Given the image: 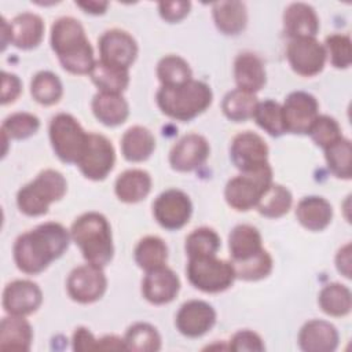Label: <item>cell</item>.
Returning <instances> with one entry per match:
<instances>
[{"instance_id": "1", "label": "cell", "mask_w": 352, "mask_h": 352, "mask_svg": "<svg viewBox=\"0 0 352 352\" xmlns=\"http://www.w3.org/2000/svg\"><path fill=\"white\" fill-rule=\"evenodd\" d=\"M70 231L60 223L47 221L21 234L14 243V261L19 271L37 275L69 248Z\"/></svg>"}, {"instance_id": "2", "label": "cell", "mask_w": 352, "mask_h": 352, "mask_svg": "<svg viewBox=\"0 0 352 352\" xmlns=\"http://www.w3.org/2000/svg\"><path fill=\"white\" fill-rule=\"evenodd\" d=\"M51 48L72 74H89L96 62L82 25L73 16H60L52 23Z\"/></svg>"}, {"instance_id": "3", "label": "cell", "mask_w": 352, "mask_h": 352, "mask_svg": "<svg viewBox=\"0 0 352 352\" xmlns=\"http://www.w3.org/2000/svg\"><path fill=\"white\" fill-rule=\"evenodd\" d=\"M72 241L80 248L87 263L104 267L114 254L111 227L99 212H87L78 216L70 227Z\"/></svg>"}, {"instance_id": "4", "label": "cell", "mask_w": 352, "mask_h": 352, "mask_svg": "<svg viewBox=\"0 0 352 352\" xmlns=\"http://www.w3.org/2000/svg\"><path fill=\"white\" fill-rule=\"evenodd\" d=\"M155 99L165 116L177 121H190L212 104L213 92L206 82L190 80L176 87L161 85Z\"/></svg>"}, {"instance_id": "5", "label": "cell", "mask_w": 352, "mask_h": 352, "mask_svg": "<svg viewBox=\"0 0 352 352\" xmlns=\"http://www.w3.org/2000/svg\"><path fill=\"white\" fill-rule=\"evenodd\" d=\"M67 191L65 176L55 169L41 170L34 180L19 188L16 205L19 210L30 217L43 216L50 205L63 198Z\"/></svg>"}, {"instance_id": "6", "label": "cell", "mask_w": 352, "mask_h": 352, "mask_svg": "<svg viewBox=\"0 0 352 352\" xmlns=\"http://www.w3.org/2000/svg\"><path fill=\"white\" fill-rule=\"evenodd\" d=\"M186 274L195 289L210 294L227 290L236 279L231 261L216 256L188 258Z\"/></svg>"}, {"instance_id": "7", "label": "cell", "mask_w": 352, "mask_h": 352, "mask_svg": "<svg viewBox=\"0 0 352 352\" xmlns=\"http://www.w3.org/2000/svg\"><path fill=\"white\" fill-rule=\"evenodd\" d=\"M50 142L56 157L65 164H77L85 147L88 133L67 113H58L50 121Z\"/></svg>"}, {"instance_id": "8", "label": "cell", "mask_w": 352, "mask_h": 352, "mask_svg": "<svg viewBox=\"0 0 352 352\" xmlns=\"http://www.w3.org/2000/svg\"><path fill=\"white\" fill-rule=\"evenodd\" d=\"M271 183V166L252 173H241L227 182L224 188V198L232 209L246 212L257 205L260 197Z\"/></svg>"}, {"instance_id": "9", "label": "cell", "mask_w": 352, "mask_h": 352, "mask_svg": "<svg viewBox=\"0 0 352 352\" xmlns=\"http://www.w3.org/2000/svg\"><path fill=\"white\" fill-rule=\"evenodd\" d=\"M116 162V151L111 142L99 133H88L85 147L77 161L80 172L89 180L106 179Z\"/></svg>"}, {"instance_id": "10", "label": "cell", "mask_w": 352, "mask_h": 352, "mask_svg": "<svg viewBox=\"0 0 352 352\" xmlns=\"http://www.w3.org/2000/svg\"><path fill=\"white\" fill-rule=\"evenodd\" d=\"M230 158L241 173H252L271 166L265 140L250 131L234 136L230 146Z\"/></svg>"}, {"instance_id": "11", "label": "cell", "mask_w": 352, "mask_h": 352, "mask_svg": "<svg viewBox=\"0 0 352 352\" xmlns=\"http://www.w3.org/2000/svg\"><path fill=\"white\" fill-rule=\"evenodd\" d=\"M66 289L69 297L80 304H92L103 297L107 289V278L102 267L82 264L67 276Z\"/></svg>"}, {"instance_id": "12", "label": "cell", "mask_w": 352, "mask_h": 352, "mask_svg": "<svg viewBox=\"0 0 352 352\" xmlns=\"http://www.w3.org/2000/svg\"><path fill=\"white\" fill-rule=\"evenodd\" d=\"M192 213L190 197L177 188H169L161 192L153 204V214L157 223L165 230L183 228Z\"/></svg>"}, {"instance_id": "13", "label": "cell", "mask_w": 352, "mask_h": 352, "mask_svg": "<svg viewBox=\"0 0 352 352\" xmlns=\"http://www.w3.org/2000/svg\"><path fill=\"white\" fill-rule=\"evenodd\" d=\"M282 116L286 132L308 135L311 125L319 116V103L312 94L294 91L286 96L282 104Z\"/></svg>"}, {"instance_id": "14", "label": "cell", "mask_w": 352, "mask_h": 352, "mask_svg": "<svg viewBox=\"0 0 352 352\" xmlns=\"http://www.w3.org/2000/svg\"><path fill=\"white\" fill-rule=\"evenodd\" d=\"M286 58L294 73L302 77L319 74L326 63V50L315 37L290 38L286 48Z\"/></svg>"}, {"instance_id": "15", "label": "cell", "mask_w": 352, "mask_h": 352, "mask_svg": "<svg viewBox=\"0 0 352 352\" xmlns=\"http://www.w3.org/2000/svg\"><path fill=\"white\" fill-rule=\"evenodd\" d=\"M100 60L117 67L129 69L138 56V43L125 30H106L98 40Z\"/></svg>"}, {"instance_id": "16", "label": "cell", "mask_w": 352, "mask_h": 352, "mask_svg": "<svg viewBox=\"0 0 352 352\" xmlns=\"http://www.w3.org/2000/svg\"><path fill=\"white\" fill-rule=\"evenodd\" d=\"M216 323L214 308L202 300H190L184 302L175 319L176 329L188 338H198L206 334Z\"/></svg>"}, {"instance_id": "17", "label": "cell", "mask_w": 352, "mask_h": 352, "mask_svg": "<svg viewBox=\"0 0 352 352\" xmlns=\"http://www.w3.org/2000/svg\"><path fill=\"white\" fill-rule=\"evenodd\" d=\"M41 302V289L28 279L12 280L3 290V308L8 315L28 316L36 312Z\"/></svg>"}, {"instance_id": "18", "label": "cell", "mask_w": 352, "mask_h": 352, "mask_svg": "<svg viewBox=\"0 0 352 352\" xmlns=\"http://www.w3.org/2000/svg\"><path fill=\"white\" fill-rule=\"evenodd\" d=\"M210 154L208 140L198 133L180 138L169 153V164L177 172H191L204 165Z\"/></svg>"}, {"instance_id": "19", "label": "cell", "mask_w": 352, "mask_h": 352, "mask_svg": "<svg viewBox=\"0 0 352 352\" xmlns=\"http://www.w3.org/2000/svg\"><path fill=\"white\" fill-rule=\"evenodd\" d=\"M179 290L180 279L177 274L166 265L147 271L142 280V294L154 305L173 301L179 294Z\"/></svg>"}, {"instance_id": "20", "label": "cell", "mask_w": 352, "mask_h": 352, "mask_svg": "<svg viewBox=\"0 0 352 352\" xmlns=\"http://www.w3.org/2000/svg\"><path fill=\"white\" fill-rule=\"evenodd\" d=\"M340 341L334 324L322 319H312L304 323L298 333V346L304 352H333Z\"/></svg>"}, {"instance_id": "21", "label": "cell", "mask_w": 352, "mask_h": 352, "mask_svg": "<svg viewBox=\"0 0 352 352\" xmlns=\"http://www.w3.org/2000/svg\"><path fill=\"white\" fill-rule=\"evenodd\" d=\"M283 28L290 38L315 37L319 30V18L312 6L292 3L283 12Z\"/></svg>"}, {"instance_id": "22", "label": "cell", "mask_w": 352, "mask_h": 352, "mask_svg": "<svg viewBox=\"0 0 352 352\" xmlns=\"http://www.w3.org/2000/svg\"><path fill=\"white\" fill-rule=\"evenodd\" d=\"M44 36V22L34 12H22L10 22V44L19 50L36 48Z\"/></svg>"}, {"instance_id": "23", "label": "cell", "mask_w": 352, "mask_h": 352, "mask_svg": "<svg viewBox=\"0 0 352 352\" xmlns=\"http://www.w3.org/2000/svg\"><path fill=\"white\" fill-rule=\"evenodd\" d=\"M234 78L239 89L258 92L267 81L263 60L253 52H241L234 60Z\"/></svg>"}, {"instance_id": "24", "label": "cell", "mask_w": 352, "mask_h": 352, "mask_svg": "<svg viewBox=\"0 0 352 352\" xmlns=\"http://www.w3.org/2000/svg\"><path fill=\"white\" fill-rule=\"evenodd\" d=\"M296 217L304 228L309 231H322L331 223L333 208L323 197H304L297 204Z\"/></svg>"}, {"instance_id": "25", "label": "cell", "mask_w": 352, "mask_h": 352, "mask_svg": "<svg viewBox=\"0 0 352 352\" xmlns=\"http://www.w3.org/2000/svg\"><path fill=\"white\" fill-rule=\"evenodd\" d=\"M33 329L25 316L8 315L0 323V349L26 352L32 346Z\"/></svg>"}, {"instance_id": "26", "label": "cell", "mask_w": 352, "mask_h": 352, "mask_svg": "<svg viewBox=\"0 0 352 352\" xmlns=\"http://www.w3.org/2000/svg\"><path fill=\"white\" fill-rule=\"evenodd\" d=\"M92 113L106 126H117L126 121L129 104L121 94L98 92L91 103Z\"/></svg>"}, {"instance_id": "27", "label": "cell", "mask_w": 352, "mask_h": 352, "mask_svg": "<svg viewBox=\"0 0 352 352\" xmlns=\"http://www.w3.org/2000/svg\"><path fill=\"white\" fill-rule=\"evenodd\" d=\"M151 184L153 180L148 172L143 169H128L117 177L114 192L121 202L136 204L148 195Z\"/></svg>"}, {"instance_id": "28", "label": "cell", "mask_w": 352, "mask_h": 352, "mask_svg": "<svg viewBox=\"0 0 352 352\" xmlns=\"http://www.w3.org/2000/svg\"><path fill=\"white\" fill-rule=\"evenodd\" d=\"M228 249L231 263L253 257L264 249L260 231L250 224L235 226L228 235Z\"/></svg>"}, {"instance_id": "29", "label": "cell", "mask_w": 352, "mask_h": 352, "mask_svg": "<svg viewBox=\"0 0 352 352\" xmlns=\"http://www.w3.org/2000/svg\"><path fill=\"white\" fill-rule=\"evenodd\" d=\"M216 28L227 36L239 34L248 23L246 6L242 1H216L212 6Z\"/></svg>"}, {"instance_id": "30", "label": "cell", "mask_w": 352, "mask_h": 352, "mask_svg": "<svg viewBox=\"0 0 352 352\" xmlns=\"http://www.w3.org/2000/svg\"><path fill=\"white\" fill-rule=\"evenodd\" d=\"M155 148L154 135L142 125L128 128L121 138L122 157L129 162L146 161Z\"/></svg>"}, {"instance_id": "31", "label": "cell", "mask_w": 352, "mask_h": 352, "mask_svg": "<svg viewBox=\"0 0 352 352\" xmlns=\"http://www.w3.org/2000/svg\"><path fill=\"white\" fill-rule=\"evenodd\" d=\"M89 77L100 92L121 94L129 85L128 69L104 63L100 59L95 62L92 70L89 72Z\"/></svg>"}, {"instance_id": "32", "label": "cell", "mask_w": 352, "mask_h": 352, "mask_svg": "<svg viewBox=\"0 0 352 352\" xmlns=\"http://www.w3.org/2000/svg\"><path fill=\"white\" fill-rule=\"evenodd\" d=\"M318 302L326 315L341 318L351 312L352 294L345 285L333 282L322 287L318 296Z\"/></svg>"}, {"instance_id": "33", "label": "cell", "mask_w": 352, "mask_h": 352, "mask_svg": "<svg viewBox=\"0 0 352 352\" xmlns=\"http://www.w3.org/2000/svg\"><path fill=\"white\" fill-rule=\"evenodd\" d=\"M293 204V195L287 187L271 183L260 197L256 208L258 213L268 219H279L285 216Z\"/></svg>"}, {"instance_id": "34", "label": "cell", "mask_w": 352, "mask_h": 352, "mask_svg": "<svg viewBox=\"0 0 352 352\" xmlns=\"http://www.w3.org/2000/svg\"><path fill=\"white\" fill-rule=\"evenodd\" d=\"M133 256L136 264L147 272L165 265L168 260V246L160 236L147 235L138 242Z\"/></svg>"}, {"instance_id": "35", "label": "cell", "mask_w": 352, "mask_h": 352, "mask_svg": "<svg viewBox=\"0 0 352 352\" xmlns=\"http://www.w3.org/2000/svg\"><path fill=\"white\" fill-rule=\"evenodd\" d=\"M257 103L258 100L254 94L235 88L224 95L221 110L228 120L234 122H242L253 118Z\"/></svg>"}, {"instance_id": "36", "label": "cell", "mask_w": 352, "mask_h": 352, "mask_svg": "<svg viewBox=\"0 0 352 352\" xmlns=\"http://www.w3.org/2000/svg\"><path fill=\"white\" fill-rule=\"evenodd\" d=\"M30 95L37 103L43 106H52L60 100L63 95V85L55 73L41 70L36 73L30 81Z\"/></svg>"}, {"instance_id": "37", "label": "cell", "mask_w": 352, "mask_h": 352, "mask_svg": "<svg viewBox=\"0 0 352 352\" xmlns=\"http://www.w3.org/2000/svg\"><path fill=\"white\" fill-rule=\"evenodd\" d=\"M126 351L155 352L161 349V336L158 330L146 322H138L128 327L124 336Z\"/></svg>"}, {"instance_id": "38", "label": "cell", "mask_w": 352, "mask_h": 352, "mask_svg": "<svg viewBox=\"0 0 352 352\" xmlns=\"http://www.w3.org/2000/svg\"><path fill=\"white\" fill-rule=\"evenodd\" d=\"M329 170L338 179L349 180L352 176V144L344 136L324 148Z\"/></svg>"}, {"instance_id": "39", "label": "cell", "mask_w": 352, "mask_h": 352, "mask_svg": "<svg viewBox=\"0 0 352 352\" xmlns=\"http://www.w3.org/2000/svg\"><path fill=\"white\" fill-rule=\"evenodd\" d=\"M157 77L162 87H176L192 80V72L182 56L166 55L157 65Z\"/></svg>"}, {"instance_id": "40", "label": "cell", "mask_w": 352, "mask_h": 352, "mask_svg": "<svg viewBox=\"0 0 352 352\" xmlns=\"http://www.w3.org/2000/svg\"><path fill=\"white\" fill-rule=\"evenodd\" d=\"M220 245V236L213 228L199 227L187 235L184 249L188 258L208 257L216 256Z\"/></svg>"}, {"instance_id": "41", "label": "cell", "mask_w": 352, "mask_h": 352, "mask_svg": "<svg viewBox=\"0 0 352 352\" xmlns=\"http://www.w3.org/2000/svg\"><path fill=\"white\" fill-rule=\"evenodd\" d=\"M253 118L256 120V124L265 131L268 135L278 138L286 133L285 124H283V116H282V106L271 99L258 102L254 110Z\"/></svg>"}, {"instance_id": "42", "label": "cell", "mask_w": 352, "mask_h": 352, "mask_svg": "<svg viewBox=\"0 0 352 352\" xmlns=\"http://www.w3.org/2000/svg\"><path fill=\"white\" fill-rule=\"evenodd\" d=\"M40 128V120L37 116L26 111H19L4 118L1 124V135L8 140H22L34 135Z\"/></svg>"}, {"instance_id": "43", "label": "cell", "mask_w": 352, "mask_h": 352, "mask_svg": "<svg viewBox=\"0 0 352 352\" xmlns=\"http://www.w3.org/2000/svg\"><path fill=\"white\" fill-rule=\"evenodd\" d=\"M231 264L234 267L236 279H242V280L264 279L271 274L272 265H274L272 257L265 249H263L261 252H258L257 254H254L248 260L231 263Z\"/></svg>"}, {"instance_id": "44", "label": "cell", "mask_w": 352, "mask_h": 352, "mask_svg": "<svg viewBox=\"0 0 352 352\" xmlns=\"http://www.w3.org/2000/svg\"><path fill=\"white\" fill-rule=\"evenodd\" d=\"M326 55L330 59V63L336 69H346L352 62V47L351 37L348 34L333 33L324 40Z\"/></svg>"}, {"instance_id": "45", "label": "cell", "mask_w": 352, "mask_h": 352, "mask_svg": "<svg viewBox=\"0 0 352 352\" xmlns=\"http://www.w3.org/2000/svg\"><path fill=\"white\" fill-rule=\"evenodd\" d=\"M308 135L323 150L342 138L338 122L330 116H318L311 125Z\"/></svg>"}, {"instance_id": "46", "label": "cell", "mask_w": 352, "mask_h": 352, "mask_svg": "<svg viewBox=\"0 0 352 352\" xmlns=\"http://www.w3.org/2000/svg\"><path fill=\"white\" fill-rule=\"evenodd\" d=\"M228 349L235 351V352H243V351H254V352H261L265 349V345L261 340V337L252 331V330H239L236 331L230 342H228Z\"/></svg>"}, {"instance_id": "47", "label": "cell", "mask_w": 352, "mask_h": 352, "mask_svg": "<svg viewBox=\"0 0 352 352\" xmlns=\"http://www.w3.org/2000/svg\"><path fill=\"white\" fill-rule=\"evenodd\" d=\"M191 8L190 1H161L158 4V12L161 18L169 23L182 21Z\"/></svg>"}, {"instance_id": "48", "label": "cell", "mask_w": 352, "mask_h": 352, "mask_svg": "<svg viewBox=\"0 0 352 352\" xmlns=\"http://www.w3.org/2000/svg\"><path fill=\"white\" fill-rule=\"evenodd\" d=\"M22 92L21 78L8 72H1V104H8L16 100Z\"/></svg>"}, {"instance_id": "49", "label": "cell", "mask_w": 352, "mask_h": 352, "mask_svg": "<svg viewBox=\"0 0 352 352\" xmlns=\"http://www.w3.org/2000/svg\"><path fill=\"white\" fill-rule=\"evenodd\" d=\"M73 349L77 352L98 351V340L87 327H77L73 333Z\"/></svg>"}, {"instance_id": "50", "label": "cell", "mask_w": 352, "mask_h": 352, "mask_svg": "<svg viewBox=\"0 0 352 352\" xmlns=\"http://www.w3.org/2000/svg\"><path fill=\"white\" fill-rule=\"evenodd\" d=\"M336 267L341 275L351 278V243H345L336 254Z\"/></svg>"}, {"instance_id": "51", "label": "cell", "mask_w": 352, "mask_h": 352, "mask_svg": "<svg viewBox=\"0 0 352 352\" xmlns=\"http://www.w3.org/2000/svg\"><path fill=\"white\" fill-rule=\"evenodd\" d=\"M98 351H126L124 338L109 334L98 340Z\"/></svg>"}, {"instance_id": "52", "label": "cell", "mask_w": 352, "mask_h": 352, "mask_svg": "<svg viewBox=\"0 0 352 352\" xmlns=\"http://www.w3.org/2000/svg\"><path fill=\"white\" fill-rule=\"evenodd\" d=\"M76 6L82 8L85 12L92 15H100L104 14L109 3L107 1H98V0H85V1H76Z\"/></svg>"}, {"instance_id": "53", "label": "cell", "mask_w": 352, "mask_h": 352, "mask_svg": "<svg viewBox=\"0 0 352 352\" xmlns=\"http://www.w3.org/2000/svg\"><path fill=\"white\" fill-rule=\"evenodd\" d=\"M1 50L4 51L7 44H10V22L6 21V18H1Z\"/></svg>"}]
</instances>
